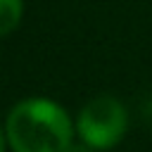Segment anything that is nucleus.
Returning <instances> with one entry per match:
<instances>
[{
    "instance_id": "f257e3e1",
    "label": "nucleus",
    "mask_w": 152,
    "mask_h": 152,
    "mask_svg": "<svg viewBox=\"0 0 152 152\" xmlns=\"http://www.w3.org/2000/svg\"><path fill=\"white\" fill-rule=\"evenodd\" d=\"M10 152H66L76 140V119L52 97L28 95L5 116Z\"/></svg>"
},
{
    "instance_id": "f03ea898",
    "label": "nucleus",
    "mask_w": 152,
    "mask_h": 152,
    "mask_svg": "<svg viewBox=\"0 0 152 152\" xmlns=\"http://www.w3.org/2000/svg\"><path fill=\"white\" fill-rule=\"evenodd\" d=\"M128 121L126 104L119 97L102 93L88 100L76 114V138L95 152H104L124 140Z\"/></svg>"
},
{
    "instance_id": "7ed1b4c3",
    "label": "nucleus",
    "mask_w": 152,
    "mask_h": 152,
    "mask_svg": "<svg viewBox=\"0 0 152 152\" xmlns=\"http://www.w3.org/2000/svg\"><path fill=\"white\" fill-rule=\"evenodd\" d=\"M24 19V0H0V38L19 28Z\"/></svg>"
},
{
    "instance_id": "20e7f679",
    "label": "nucleus",
    "mask_w": 152,
    "mask_h": 152,
    "mask_svg": "<svg viewBox=\"0 0 152 152\" xmlns=\"http://www.w3.org/2000/svg\"><path fill=\"white\" fill-rule=\"evenodd\" d=\"M66 152H95V150H93V147H88V145H83L81 140H78V142L74 140V142L66 147Z\"/></svg>"
},
{
    "instance_id": "39448f33",
    "label": "nucleus",
    "mask_w": 152,
    "mask_h": 152,
    "mask_svg": "<svg viewBox=\"0 0 152 152\" xmlns=\"http://www.w3.org/2000/svg\"><path fill=\"white\" fill-rule=\"evenodd\" d=\"M0 152H10V142H7V131H5V124H0Z\"/></svg>"
}]
</instances>
